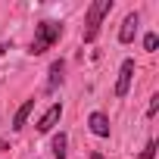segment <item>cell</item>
I'll use <instances>...</instances> for the list:
<instances>
[{
    "instance_id": "obj_10",
    "label": "cell",
    "mask_w": 159,
    "mask_h": 159,
    "mask_svg": "<svg viewBox=\"0 0 159 159\" xmlns=\"http://www.w3.org/2000/svg\"><path fill=\"white\" fill-rule=\"evenodd\" d=\"M153 153H156V143L150 140V143H147V147L140 150V159H153Z\"/></svg>"
},
{
    "instance_id": "obj_8",
    "label": "cell",
    "mask_w": 159,
    "mask_h": 159,
    "mask_svg": "<svg viewBox=\"0 0 159 159\" xmlns=\"http://www.w3.org/2000/svg\"><path fill=\"white\" fill-rule=\"evenodd\" d=\"M50 150H53V156H56V159H66V134H56V137H53V143H50Z\"/></svg>"
},
{
    "instance_id": "obj_9",
    "label": "cell",
    "mask_w": 159,
    "mask_h": 159,
    "mask_svg": "<svg viewBox=\"0 0 159 159\" xmlns=\"http://www.w3.org/2000/svg\"><path fill=\"white\" fill-rule=\"evenodd\" d=\"M59 81H62V62H53L50 66V84H47V91H53Z\"/></svg>"
},
{
    "instance_id": "obj_14",
    "label": "cell",
    "mask_w": 159,
    "mask_h": 159,
    "mask_svg": "<svg viewBox=\"0 0 159 159\" xmlns=\"http://www.w3.org/2000/svg\"><path fill=\"white\" fill-rule=\"evenodd\" d=\"M91 159H103V156H100V153H94V156H91Z\"/></svg>"
},
{
    "instance_id": "obj_4",
    "label": "cell",
    "mask_w": 159,
    "mask_h": 159,
    "mask_svg": "<svg viewBox=\"0 0 159 159\" xmlns=\"http://www.w3.org/2000/svg\"><path fill=\"white\" fill-rule=\"evenodd\" d=\"M59 116H62V106H59V103H53V106H50V109L41 116V122H38V131H41V134H47V131H50V128L59 122Z\"/></svg>"
},
{
    "instance_id": "obj_1",
    "label": "cell",
    "mask_w": 159,
    "mask_h": 159,
    "mask_svg": "<svg viewBox=\"0 0 159 159\" xmlns=\"http://www.w3.org/2000/svg\"><path fill=\"white\" fill-rule=\"evenodd\" d=\"M109 10H112V0H94V3L88 7V28H84V41H88V44L97 38L103 19L109 16Z\"/></svg>"
},
{
    "instance_id": "obj_3",
    "label": "cell",
    "mask_w": 159,
    "mask_h": 159,
    "mask_svg": "<svg viewBox=\"0 0 159 159\" xmlns=\"http://www.w3.org/2000/svg\"><path fill=\"white\" fill-rule=\"evenodd\" d=\"M131 75H134V59H125L119 69V81H116V97H125L131 88Z\"/></svg>"
},
{
    "instance_id": "obj_2",
    "label": "cell",
    "mask_w": 159,
    "mask_h": 159,
    "mask_svg": "<svg viewBox=\"0 0 159 159\" xmlns=\"http://www.w3.org/2000/svg\"><path fill=\"white\" fill-rule=\"evenodd\" d=\"M59 34H62V25H56V22H41V25L34 28L31 53H44V50H50L53 41H59Z\"/></svg>"
},
{
    "instance_id": "obj_15",
    "label": "cell",
    "mask_w": 159,
    "mask_h": 159,
    "mask_svg": "<svg viewBox=\"0 0 159 159\" xmlns=\"http://www.w3.org/2000/svg\"><path fill=\"white\" fill-rule=\"evenodd\" d=\"M3 50H7V47H3V44H0V56H3Z\"/></svg>"
},
{
    "instance_id": "obj_13",
    "label": "cell",
    "mask_w": 159,
    "mask_h": 159,
    "mask_svg": "<svg viewBox=\"0 0 159 159\" xmlns=\"http://www.w3.org/2000/svg\"><path fill=\"white\" fill-rule=\"evenodd\" d=\"M3 150H10V143H7V140H0V153H3Z\"/></svg>"
},
{
    "instance_id": "obj_6",
    "label": "cell",
    "mask_w": 159,
    "mask_h": 159,
    "mask_svg": "<svg viewBox=\"0 0 159 159\" xmlns=\"http://www.w3.org/2000/svg\"><path fill=\"white\" fill-rule=\"evenodd\" d=\"M134 31H137V13L125 16V22H122V31H119V41H122V44H131V41H134Z\"/></svg>"
},
{
    "instance_id": "obj_11",
    "label": "cell",
    "mask_w": 159,
    "mask_h": 159,
    "mask_svg": "<svg viewBox=\"0 0 159 159\" xmlns=\"http://www.w3.org/2000/svg\"><path fill=\"white\" fill-rule=\"evenodd\" d=\"M156 44H159L156 34H147V38H143V47H147V50H156Z\"/></svg>"
},
{
    "instance_id": "obj_7",
    "label": "cell",
    "mask_w": 159,
    "mask_h": 159,
    "mask_svg": "<svg viewBox=\"0 0 159 159\" xmlns=\"http://www.w3.org/2000/svg\"><path fill=\"white\" fill-rule=\"evenodd\" d=\"M31 109H34V100H25V103H22V106L16 109V116H13V128H16V131H19V128H22V125L28 122Z\"/></svg>"
},
{
    "instance_id": "obj_5",
    "label": "cell",
    "mask_w": 159,
    "mask_h": 159,
    "mask_svg": "<svg viewBox=\"0 0 159 159\" xmlns=\"http://www.w3.org/2000/svg\"><path fill=\"white\" fill-rule=\"evenodd\" d=\"M88 125H91V131H94L97 137H109V119H106L103 112H91Z\"/></svg>"
},
{
    "instance_id": "obj_12",
    "label": "cell",
    "mask_w": 159,
    "mask_h": 159,
    "mask_svg": "<svg viewBox=\"0 0 159 159\" xmlns=\"http://www.w3.org/2000/svg\"><path fill=\"white\" fill-rule=\"evenodd\" d=\"M156 109H159V97H153V100H150V109H147V116H156Z\"/></svg>"
}]
</instances>
